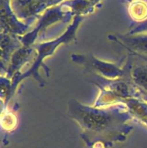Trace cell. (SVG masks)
Segmentation results:
<instances>
[{
  "mask_svg": "<svg viewBox=\"0 0 147 148\" xmlns=\"http://www.w3.org/2000/svg\"><path fill=\"white\" fill-rule=\"evenodd\" d=\"M68 115L79 124L81 136L87 144L123 141L133 130L128 122L133 116L125 103L98 108L71 99Z\"/></svg>",
  "mask_w": 147,
  "mask_h": 148,
  "instance_id": "1",
  "label": "cell"
},
{
  "mask_svg": "<svg viewBox=\"0 0 147 148\" xmlns=\"http://www.w3.org/2000/svg\"><path fill=\"white\" fill-rule=\"evenodd\" d=\"M81 17L79 16L75 17L73 23L67 27L64 33L56 38L49 41L43 42L38 44L33 45L35 50L36 51V56L33 61L30 69L23 73L19 74L11 79L12 89L11 97L14 95L16 88L20 82L27 77H33L38 83L39 86L43 87L46 85V82L39 74V69L43 67L48 77L50 76V69L44 63V59L48 56H52L55 53L56 49L61 44H68L76 40V31L81 23Z\"/></svg>",
  "mask_w": 147,
  "mask_h": 148,
  "instance_id": "2",
  "label": "cell"
},
{
  "mask_svg": "<svg viewBox=\"0 0 147 148\" xmlns=\"http://www.w3.org/2000/svg\"><path fill=\"white\" fill-rule=\"evenodd\" d=\"M92 83L99 88V94L93 106L102 108L124 103L126 100L137 98L138 90L125 77L107 79L93 75Z\"/></svg>",
  "mask_w": 147,
  "mask_h": 148,
  "instance_id": "3",
  "label": "cell"
},
{
  "mask_svg": "<svg viewBox=\"0 0 147 148\" xmlns=\"http://www.w3.org/2000/svg\"><path fill=\"white\" fill-rule=\"evenodd\" d=\"M71 60L83 66L86 72L107 79H118L125 77L122 60L120 63L105 62L97 59L92 53H72Z\"/></svg>",
  "mask_w": 147,
  "mask_h": 148,
  "instance_id": "4",
  "label": "cell"
},
{
  "mask_svg": "<svg viewBox=\"0 0 147 148\" xmlns=\"http://www.w3.org/2000/svg\"><path fill=\"white\" fill-rule=\"evenodd\" d=\"M108 39L125 49L128 54L136 56L147 62V33L111 34Z\"/></svg>",
  "mask_w": 147,
  "mask_h": 148,
  "instance_id": "5",
  "label": "cell"
},
{
  "mask_svg": "<svg viewBox=\"0 0 147 148\" xmlns=\"http://www.w3.org/2000/svg\"><path fill=\"white\" fill-rule=\"evenodd\" d=\"M122 66L124 77L131 81L137 90L147 92V62L128 54Z\"/></svg>",
  "mask_w": 147,
  "mask_h": 148,
  "instance_id": "6",
  "label": "cell"
},
{
  "mask_svg": "<svg viewBox=\"0 0 147 148\" xmlns=\"http://www.w3.org/2000/svg\"><path fill=\"white\" fill-rule=\"evenodd\" d=\"M63 17V13L61 12L59 10H51L48 11L39 21L38 25L36 26L34 30L28 32L24 36H19L22 44L25 46H33V43L38 38L40 33L44 32L50 25L62 20Z\"/></svg>",
  "mask_w": 147,
  "mask_h": 148,
  "instance_id": "7",
  "label": "cell"
},
{
  "mask_svg": "<svg viewBox=\"0 0 147 148\" xmlns=\"http://www.w3.org/2000/svg\"><path fill=\"white\" fill-rule=\"evenodd\" d=\"M33 46H22L12 54L10 58L8 66L6 71V77L12 79L16 75L20 74V69L31 59L32 55L35 53Z\"/></svg>",
  "mask_w": 147,
  "mask_h": 148,
  "instance_id": "8",
  "label": "cell"
},
{
  "mask_svg": "<svg viewBox=\"0 0 147 148\" xmlns=\"http://www.w3.org/2000/svg\"><path fill=\"white\" fill-rule=\"evenodd\" d=\"M22 46L19 36L1 31V70L6 72L10 58L13 53Z\"/></svg>",
  "mask_w": 147,
  "mask_h": 148,
  "instance_id": "9",
  "label": "cell"
}]
</instances>
